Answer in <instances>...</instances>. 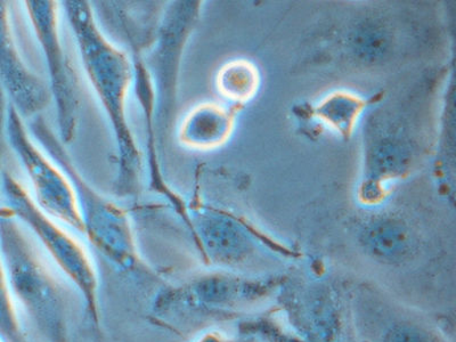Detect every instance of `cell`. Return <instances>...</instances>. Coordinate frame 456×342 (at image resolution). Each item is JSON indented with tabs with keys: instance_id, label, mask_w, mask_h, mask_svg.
Listing matches in <instances>:
<instances>
[{
	"instance_id": "obj_1",
	"label": "cell",
	"mask_w": 456,
	"mask_h": 342,
	"mask_svg": "<svg viewBox=\"0 0 456 342\" xmlns=\"http://www.w3.org/2000/svg\"><path fill=\"white\" fill-rule=\"evenodd\" d=\"M69 26L75 36L81 62L111 125L118 152L114 193L137 197L142 186V160L127 119V97L133 85V64L102 30L91 2H62Z\"/></svg>"
},
{
	"instance_id": "obj_2",
	"label": "cell",
	"mask_w": 456,
	"mask_h": 342,
	"mask_svg": "<svg viewBox=\"0 0 456 342\" xmlns=\"http://www.w3.org/2000/svg\"><path fill=\"white\" fill-rule=\"evenodd\" d=\"M198 3L173 2L165 6L156 39L145 54L156 95L154 133L158 146L164 145L176 107L179 62L192 31Z\"/></svg>"
},
{
	"instance_id": "obj_3",
	"label": "cell",
	"mask_w": 456,
	"mask_h": 342,
	"mask_svg": "<svg viewBox=\"0 0 456 342\" xmlns=\"http://www.w3.org/2000/svg\"><path fill=\"white\" fill-rule=\"evenodd\" d=\"M5 136L30 179L37 205L45 213L85 232L78 199L70 179L32 141L23 118L11 103L6 108Z\"/></svg>"
},
{
	"instance_id": "obj_4",
	"label": "cell",
	"mask_w": 456,
	"mask_h": 342,
	"mask_svg": "<svg viewBox=\"0 0 456 342\" xmlns=\"http://www.w3.org/2000/svg\"><path fill=\"white\" fill-rule=\"evenodd\" d=\"M23 6L45 56L60 140L67 145L75 140L78 129L80 93L78 76L61 40L59 6L53 0H27Z\"/></svg>"
},
{
	"instance_id": "obj_5",
	"label": "cell",
	"mask_w": 456,
	"mask_h": 342,
	"mask_svg": "<svg viewBox=\"0 0 456 342\" xmlns=\"http://www.w3.org/2000/svg\"><path fill=\"white\" fill-rule=\"evenodd\" d=\"M0 87L20 116L32 119L51 104L50 87L27 67L14 42L6 2L0 0Z\"/></svg>"
},
{
	"instance_id": "obj_6",
	"label": "cell",
	"mask_w": 456,
	"mask_h": 342,
	"mask_svg": "<svg viewBox=\"0 0 456 342\" xmlns=\"http://www.w3.org/2000/svg\"><path fill=\"white\" fill-rule=\"evenodd\" d=\"M0 187L8 209L35 232L61 264L72 268L87 267V259L79 244L48 217L13 175L2 170Z\"/></svg>"
},
{
	"instance_id": "obj_7",
	"label": "cell",
	"mask_w": 456,
	"mask_h": 342,
	"mask_svg": "<svg viewBox=\"0 0 456 342\" xmlns=\"http://www.w3.org/2000/svg\"><path fill=\"white\" fill-rule=\"evenodd\" d=\"M231 119L227 112L213 104L195 108L183 120L178 138L190 149L215 148L226 140Z\"/></svg>"
},
{
	"instance_id": "obj_8",
	"label": "cell",
	"mask_w": 456,
	"mask_h": 342,
	"mask_svg": "<svg viewBox=\"0 0 456 342\" xmlns=\"http://www.w3.org/2000/svg\"><path fill=\"white\" fill-rule=\"evenodd\" d=\"M365 249L386 263H401L410 258L414 241L409 228L395 221L372 224L363 234Z\"/></svg>"
},
{
	"instance_id": "obj_9",
	"label": "cell",
	"mask_w": 456,
	"mask_h": 342,
	"mask_svg": "<svg viewBox=\"0 0 456 342\" xmlns=\"http://www.w3.org/2000/svg\"><path fill=\"white\" fill-rule=\"evenodd\" d=\"M200 231L208 250L222 262H239L249 251L247 236L234 223L221 216H202Z\"/></svg>"
},
{
	"instance_id": "obj_10",
	"label": "cell",
	"mask_w": 456,
	"mask_h": 342,
	"mask_svg": "<svg viewBox=\"0 0 456 342\" xmlns=\"http://www.w3.org/2000/svg\"><path fill=\"white\" fill-rule=\"evenodd\" d=\"M352 46L360 59L373 62L385 57L389 51L390 42L382 28L365 26L353 35Z\"/></svg>"
},
{
	"instance_id": "obj_11",
	"label": "cell",
	"mask_w": 456,
	"mask_h": 342,
	"mask_svg": "<svg viewBox=\"0 0 456 342\" xmlns=\"http://www.w3.org/2000/svg\"><path fill=\"white\" fill-rule=\"evenodd\" d=\"M3 142H0V162H2ZM2 174V168H0ZM0 337L7 342H23L18 321L14 313L10 287H8L5 268L0 254Z\"/></svg>"
},
{
	"instance_id": "obj_12",
	"label": "cell",
	"mask_w": 456,
	"mask_h": 342,
	"mask_svg": "<svg viewBox=\"0 0 456 342\" xmlns=\"http://www.w3.org/2000/svg\"><path fill=\"white\" fill-rule=\"evenodd\" d=\"M252 72L247 65L233 63L224 68L218 76V88L230 99H244L252 88Z\"/></svg>"
},
{
	"instance_id": "obj_13",
	"label": "cell",
	"mask_w": 456,
	"mask_h": 342,
	"mask_svg": "<svg viewBox=\"0 0 456 342\" xmlns=\"http://www.w3.org/2000/svg\"><path fill=\"white\" fill-rule=\"evenodd\" d=\"M370 161L374 173L389 176L405 168L407 154L401 145L386 142L374 149Z\"/></svg>"
},
{
	"instance_id": "obj_14",
	"label": "cell",
	"mask_w": 456,
	"mask_h": 342,
	"mask_svg": "<svg viewBox=\"0 0 456 342\" xmlns=\"http://www.w3.org/2000/svg\"><path fill=\"white\" fill-rule=\"evenodd\" d=\"M380 342H437V340L417 324L397 322L385 330Z\"/></svg>"
},
{
	"instance_id": "obj_15",
	"label": "cell",
	"mask_w": 456,
	"mask_h": 342,
	"mask_svg": "<svg viewBox=\"0 0 456 342\" xmlns=\"http://www.w3.org/2000/svg\"><path fill=\"white\" fill-rule=\"evenodd\" d=\"M354 111H355L354 104L350 103L348 100L344 99L333 101L331 103L328 104V107H325V114H328V117L331 118L337 125L347 124Z\"/></svg>"
}]
</instances>
